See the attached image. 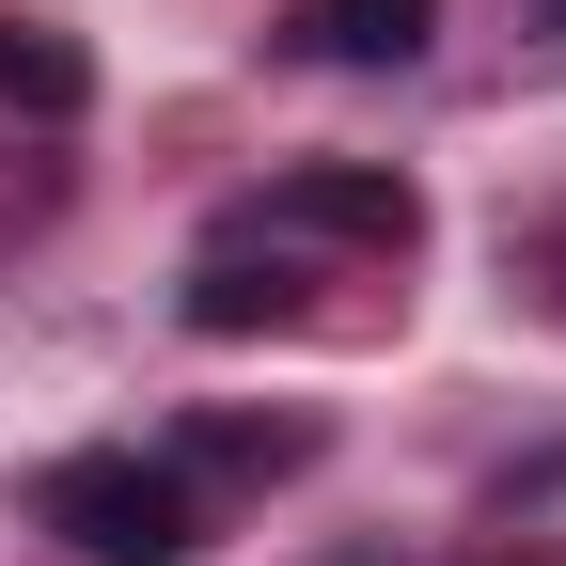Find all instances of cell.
I'll return each instance as SVG.
<instances>
[{
	"mask_svg": "<svg viewBox=\"0 0 566 566\" xmlns=\"http://www.w3.org/2000/svg\"><path fill=\"white\" fill-rule=\"evenodd\" d=\"M32 520L80 551V566H189V551H205L189 472H174V457H126V441L48 457V472H32Z\"/></svg>",
	"mask_w": 566,
	"mask_h": 566,
	"instance_id": "cell-1",
	"label": "cell"
},
{
	"mask_svg": "<svg viewBox=\"0 0 566 566\" xmlns=\"http://www.w3.org/2000/svg\"><path fill=\"white\" fill-rule=\"evenodd\" d=\"M252 237H346V252H409L424 237V189L409 174H363V158H315L252 205Z\"/></svg>",
	"mask_w": 566,
	"mask_h": 566,
	"instance_id": "cell-2",
	"label": "cell"
},
{
	"mask_svg": "<svg viewBox=\"0 0 566 566\" xmlns=\"http://www.w3.org/2000/svg\"><path fill=\"white\" fill-rule=\"evenodd\" d=\"M424 32H441V0H283V48H300V63H346V80L424 63Z\"/></svg>",
	"mask_w": 566,
	"mask_h": 566,
	"instance_id": "cell-3",
	"label": "cell"
},
{
	"mask_svg": "<svg viewBox=\"0 0 566 566\" xmlns=\"http://www.w3.org/2000/svg\"><path fill=\"white\" fill-rule=\"evenodd\" d=\"M0 111H32V126H63V111H95V48L0 0Z\"/></svg>",
	"mask_w": 566,
	"mask_h": 566,
	"instance_id": "cell-4",
	"label": "cell"
},
{
	"mask_svg": "<svg viewBox=\"0 0 566 566\" xmlns=\"http://www.w3.org/2000/svg\"><path fill=\"white\" fill-rule=\"evenodd\" d=\"M300 457H315V424H268V409H189V424H174V472L268 488V472H300Z\"/></svg>",
	"mask_w": 566,
	"mask_h": 566,
	"instance_id": "cell-5",
	"label": "cell"
},
{
	"mask_svg": "<svg viewBox=\"0 0 566 566\" xmlns=\"http://www.w3.org/2000/svg\"><path fill=\"white\" fill-rule=\"evenodd\" d=\"M300 315V283H283V252H252V237H221L189 268V331H283Z\"/></svg>",
	"mask_w": 566,
	"mask_h": 566,
	"instance_id": "cell-6",
	"label": "cell"
},
{
	"mask_svg": "<svg viewBox=\"0 0 566 566\" xmlns=\"http://www.w3.org/2000/svg\"><path fill=\"white\" fill-rule=\"evenodd\" d=\"M535 283H551V315H566V237H551V252H535Z\"/></svg>",
	"mask_w": 566,
	"mask_h": 566,
	"instance_id": "cell-7",
	"label": "cell"
}]
</instances>
